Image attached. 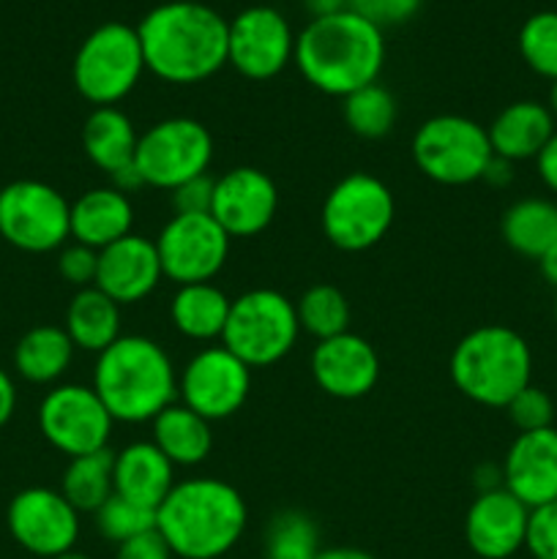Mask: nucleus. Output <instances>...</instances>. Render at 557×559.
I'll use <instances>...</instances> for the list:
<instances>
[{"label": "nucleus", "instance_id": "50", "mask_svg": "<svg viewBox=\"0 0 557 559\" xmlns=\"http://www.w3.org/2000/svg\"><path fill=\"white\" fill-rule=\"evenodd\" d=\"M546 107H549L552 118H555V123H557V80L552 82V87H549V104H546Z\"/></svg>", "mask_w": 557, "mask_h": 559}, {"label": "nucleus", "instance_id": "38", "mask_svg": "<svg viewBox=\"0 0 557 559\" xmlns=\"http://www.w3.org/2000/svg\"><path fill=\"white\" fill-rule=\"evenodd\" d=\"M524 549L533 559H557V500L530 511Z\"/></svg>", "mask_w": 557, "mask_h": 559}, {"label": "nucleus", "instance_id": "4", "mask_svg": "<svg viewBox=\"0 0 557 559\" xmlns=\"http://www.w3.org/2000/svg\"><path fill=\"white\" fill-rule=\"evenodd\" d=\"M93 391L115 424H151L178 402V371L162 344L126 333L96 355Z\"/></svg>", "mask_w": 557, "mask_h": 559}, {"label": "nucleus", "instance_id": "13", "mask_svg": "<svg viewBox=\"0 0 557 559\" xmlns=\"http://www.w3.org/2000/svg\"><path fill=\"white\" fill-rule=\"evenodd\" d=\"M229 238L211 213H175L156 238L164 278L183 284L213 282L229 257Z\"/></svg>", "mask_w": 557, "mask_h": 559}, {"label": "nucleus", "instance_id": "34", "mask_svg": "<svg viewBox=\"0 0 557 559\" xmlns=\"http://www.w3.org/2000/svg\"><path fill=\"white\" fill-rule=\"evenodd\" d=\"M320 551V530L306 513L284 511L268 524L265 559H315Z\"/></svg>", "mask_w": 557, "mask_h": 559}, {"label": "nucleus", "instance_id": "33", "mask_svg": "<svg viewBox=\"0 0 557 559\" xmlns=\"http://www.w3.org/2000/svg\"><path fill=\"white\" fill-rule=\"evenodd\" d=\"M295 311H298L300 331L315 336L317 342L349 331L347 295L333 284H315V287L306 289L295 300Z\"/></svg>", "mask_w": 557, "mask_h": 559}, {"label": "nucleus", "instance_id": "43", "mask_svg": "<svg viewBox=\"0 0 557 559\" xmlns=\"http://www.w3.org/2000/svg\"><path fill=\"white\" fill-rule=\"evenodd\" d=\"M535 169H538L541 183L557 194V131L552 134V140L546 142L544 151L535 156Z\"/></svg>", "mask_w": 557, "mask_h": 559}, {"label": "nucleus", "instance_id": "24", "mask_svg": "<svg viewBox=\"0 0 557 559\" xmlns=\"http://www.w3.org/2000/svg\"><path fill=\"white\" fill-rule=\"evenodd\" d=\"M557 131L549 107L533 98H522L497 112V118L486 126L491 153L506 162H528L544 151L546 142Z\"/></svg>", "mask_w": 557, "mask_h": 559}, {"label": "nucleus", "instance_id": "30", "mask_svg": "<svg viewBox=\"0 0 557 559\" xmlns=\"http://www.w3.org/2000/svg\"><path fill=\"white\" fill-rule=\"evenodd\" d=\"M500 233L508 249L528 260H541L557 243V202L546 197L517 200L502 213Z\"/></svg>", "mask_w": 557, "mask_h": 559}, {"label": "nucleus", "instance_id": "46", "mask_svg": "<svg viewBox=\"0 0 557 559\" xmlns=\"http://www.w3.org/2000/svg\"><path fill=\"white\" fill-rule=\"evenodd\" d=\"M475 484H478V495H481V491L500 489V486H502V469L495 467V464H481V467L475 469Z\"/></svg>", "mask_w": 557, "mask_h": 559}, {"label": "nucleus", "instance_id": "29", "mask_svg": "<svg viewBox=\"0 0 557 559\" xmlns=\"http://www.w3.org/2000/svg\"><path fill=\"white\" fill-rule=\"evenodd\" d=\"M74 342L66 328L36 325L14 347V369L22 380L33 385H55L69 371L74 360Z\"/></svg>", "mask_w": 557, "mask_h": 559}, {"label": "nucleus", "instance_id": "45", "mask_svg": "<svg viewBox=\"0 0 557 559\" xmlns=\"http://www.w3.org/2000/svg\"><path fill=\"white\" fill-rule=\"evenodd\" d=\"M489 186H497V189H506L508 183L513 180V162H506V158L500 156H491L489 167H486L484 178Z\"/></svg>", "mask_w": 557, "mask_h": 559}, {"label": "nucleus", "instance_id": "48", "mask_svg": "<svg viewBox=\"0 0 557 559\" xmlns=\"http://www.w3.org/2000/svg\"><path fill=\"white\" fill-rule=\"evenodd\" d=\"M315 559H377L369 551L353 549V546H331V549H322Z\"/></svg>", "mask_w": 557, "mask_h": 559}, {"label": "nucleus", "instance_id": "39", "mask_svg": "<svg viewBox=\"0 0 557 559\" xmlns=\"http://www.w3.org/2000/svg\"><path fill=\"white\" fill-rule=\"evenodd\" d=\"M347 3L349 11L386 31V27H396L413 20L424 0H347Z\"/></svg>", "mask_w": 557, "mask_h": 559}, {"label": "nucleus", "instance_id": "6", "mask_svg": "<svg viewBox=\"0 0 557 559\" xmlns=\"http://www.w3.org/2000/svg\"><path fill=\"white\" fill-rule=\"evenodd\" d=\"M140 33L126 22H104L82 38L71 63L76 93L93 107H118L145 74Z\"/></svg>", "mask_w": 557, "mask_h": 559}, {"label": "nucleus", "instance_id": "21", "mask_svg": "<svg viewBox=\"0 0 557 559\" xmlns=\"http://www.w3.org/2000/svg\"><path fill=\"white\" fill-rule=\"evenodd\" d=\"M162 278L164 271L156 240L131 233L120 238L118 243L98 251L96 287L118 306H134L151 298Z\"/></svg>", "mask_w": 557, "mask_h": 559}, {"label": "nucleus", "instance_id": "42", "mask_svg": "<svg viewBox=\"0 0 557 559\" xmlns=\"http://www.w3.org/2000/svg\"><path fill=\"white\" fill-rule=\"evenodd\" d=\"M173 549L167 540L162 538L158 530H147V533L137 535V538L126 540L115 551V559H173Z\"/></svg>", "mask_w": 557, "mask_h": 559}, {"label": "nucleus", "instance_id": "32", "mask_svg": "<svg viewBox=\"0 0 557 559\" xmlns=\"http://www.w3.org/2000/svg\"><path fill=\"white\" fill-rule=\"evenodd\" d=\"M344 123L360 140H382L396 126V98L380 82L358 87L342 98Z\"/></svg>", "mask_w": 557, "mask_h": 559}, {"label": "nucleus", "instance_id": "12", "mask_svg": "<svg viewBox=\"0 0 557 559\" xmlns=\"http://www.w3.org/2000/svg\"><path fill=\"white\" fill-rule=\"evenodd\" d=\"M112 426V415L93 385L60 382L38 404V429L44 440L69 459L107 448Z\"/></svg>", "mask_w": 557, "mask_h": 559}, {"label": "nucleus", "instance_id": "27", "mask_svg": "<svg viewBox=\"0 0 557 559\" xmlns=\"http://www.w3.org/2000/svg\"><path fill=\"white\" fill-rule=\"evenodd\" d=\"M211 420L197 415L186 404L175 402L151 420L153 445L175 464V467H197L213 451Z\"/></svg>", "mask_w": 557, "mask_h": 559}, {"label": "nucleus", "instance_id": "14", "mask_svg": "<svg viewBox=\"0 0 557 559\" xmlns=\"http://www.w3.org/2000/svg\"><path fill=\"white\" fill-rule=\"evenodd\" d=\"M251 391V369L224 344H208L191 355L178 374V402L205 420L233 418Z\"/></svg>", "mask_w": 557, "mask_h": 559}, {"label": "nucleus", "instance_id": "10", "mask_svg": "<svg viewBox=\"0 0 557 559\" xmlns=\"http://www.w3.org/2000/svg\"><path fill=\"white\" fill-rule=\"evenodd\" d=\"M0 238L27 254L60 251L71 240V202L44 180L0 189Z\"/></svg>", "mask_w": 557, "mask_h": 559}, {"label": "nucleus", "instance_id": "52", "mask_svg": "<svg viewBox=\"0 0 557 559\" xmlns=\"http://www.w3.org/2000/svg\"><path fill=\"white\" fill-rule=\"evenodd\" d=\"M555 325H557V298H555Z\"/></svg>", "mask_w": 557, "mask_h": 559}, {"label": "nucleus", "instance_id": "23", "mask_svg": "<svg viewBox=\"0 0 557 559\" xmlns=\"http://www.w3.org/2000/svg\"><path fill=\"white\" fill-rule=\"evenodd\" d=\"M112 473L115 495L126 497L142 508H151V511H158L164 497L178 484L175 464L147 440L129 442L126 448H120L115 453Z\"/></svg>", "mask_w": 557, "mask_h": 559}, {"label": "nucleus", "instance_id": "17", "mask_svg": "<svg viewBox=\"0 0 557 559\" xmlns=\"http://www.w3.org/2000/svg\"><path fill=\"white\" fill-rule=\"evenodd\" d=\"M278 213V189L257 167H233L213 183L211 216L229 238H254L265 233Z\"/></svg>", "mask_w": 557, "mask_h": 559}, {"label": "nucleus", "instance_id": "47", "mask_svg": "<svg viewBox=\"0 0 557 559\" xmlns=\"http://www.w3.org/2000/svg\"><path fill=\"white\" fill-rule=\"evenodd\" d=\"M306 5H309L311 11V20H315V16H331L349 9L347 0H306Z\"/></svg>", "mask_w": 557, "mask_h": 559}, {"label": "nucleus", "instance_id": "2", "mask_svg": "<svg viewBox=\"0 0 557 559\" xmlns=\"http://www.w3.org/2000/svg\"><path fill=\"white\" fill-rule=\"evenodd\" d=\"M249 508L240 491L222 478L178 480L156 511V530L175 557L218 559L244 538Z\"/></svg>", "mask_w": 557, "mask_h": 559}, {"label": "nucleus", "instance_id": "19", "mask_svg": "<svg viewBox=\"0 0 557 559\" xmlns=\"http://www.w3.org/2000/svg\"><path fill=\"white\" fill-rule=\"evenodd\" d=\"M530 508L508 489L481 491L464 516V540L481 559H511L524 549Z\"/></svg>", "mask_w": 557, "mask_h": 559}, {"label": "nucleus", "instance_id": "25", "mask_svg": "<svg viewBox=\"0 0 557 559\" xmlns=\"http://www.w3.org/2000/svg\"><path fill=\"white\" fill-rule=\"evenodd\" d=\"M229 309H233V300L213 282L183 284L173 295L169 320H173L175 331L189 342L213 344L222 342Z\"/></svg>", "mask_w": 557, "mask_h": 559}, {"label": "nucleus", "instance_id": "51", "mask_svg": "<svg viewBox=\"0 0 557 559\" xmlns=\"http://www.w3.org/2000/svg\"><path fill=\"white\" fill-rule=\"evenodd\" d=\"M55 559H91L87 555H80V551H66V555L55 557Z\"/></svg>", "mask_w": 557, "mask_h": 559}, {"label": "nucleus", "instance_id": "5", "mask_svg": "<svg viewBox=\"0 0 557 559\" xmlns=\"http://www.w3.org/2000/svg\"><path fill=\"white\" fill-rule=\"evenodd\" d=\"M533 353L522 333L508 325H481L462 336L451 355V380L481 407L506 409L530 385Z\"/></svg>", "mask_w": 557, "mask_h": 559}, {"label": "nucleus", "instance_id": "18", "mask_svg": "<svg viewBox=\"0 0 557 559\" xmlns=\"http://www.w3.org/2000/svg\"><path fill=\"white\" fill-rule=\"evenodd\" d=\"M309 369L322 393L342 402H355L375 391L380 380V355L364 336L347 331L317 342Z\"/></svg>", "mask_w": 557, "mask_h": 559}, {"label": "nucleus", "instance_id": "7", "mask_svg": "<svg viewBox=\"0 0 557 559\" xmlns=\"http://www.w3.org/2000/svg\"><path fill=\"white\" fill-rule=\"evenodd\" d=\"M298 336L300 322L295 300L278 289L257 287L233 300L222 344L254 371L287 358L298 344Z\"/></svg>", "mask_w": 557, "mask_h": 559}, {"label": "nucleus", "instance_id": "16", "mask_svg": "<svg viewBox=\"0 0 557 559\" xmlns=\"http://www.w3.org/2000/svg\"><path fill=\"white\" fill-rule=\"evenodd\" d=\"M295 58V33L271 5H249L229 20L227 63L246 80H273Z\"/></svg>", "mask_w": 557, "mask_h": 559}, {"label": "nucleus", "instance_id": "37", "mask_svg": "<svg viewBox=\"0 0 557 559\" xmlns=\"http://www.w3.org/2000/svg\"><path fill=\"white\" fill-rule=\"evenodd\" d=\"M506 413L519 431H538L552 426V420H555V404H552L549 393L541 391V388H535L530 382L522 393H517L511 399Z\"/></svg>", "mask_w": 557, "mask_h": 559}, {"label": "nucleus", "instance_id": "36", "mask_svg": "<svg viewBox=\"0 0 557 559\" xmlns=\"http://www.w3.org/2000/svg\"><path fill=\"white\" fill-rule=\"evenodd\" d=\"M93 522H96V530L102 538L120 546L126 540L137 538V535L147 533V530H156V511L137 506V502L126 500L120 495H112L93 513Z\"/></svg>", "mask_w": 557, "mask_h": 559}, {"label": "nucleus", "instance_id": "11", "mask_svg": "<svg viewBox=\"0 0 557 559\" xmlns=\"http://www.w3.org/2000/svg\"><path fill=\"white\" fill-rule=\"evenodd\" d=\"M213 162V136L194 118H164L142 131L134 167L151 189L175 191L186 180L208 175Z\"/></svg>", "mask_w": 557, "mask_h": 559}, {"label": "nucleus", "instance_id": "9", "mask_svg": "<svg viewBox=\"0 0 557 559\" xmlns=\"http://www.w3.org/2000/svg\"><path fill=\"white\" fill-rule=\"evenodd\" d=\"M491 156L486 126L464 115H435L413 136L415 167L442 186L478 183Z\"/></svg>", "mask_w": 557, "mask_h": 559}, {"label": "nucleus", "instance_id": "20", "mask_svg": "<svg viewBox=\"0 0 557 559\" xmlns=\"http://www.w3.org/2000/svg\"><path fill=\"white\" fill-rule=\"evenodd\" d=\"M502 489L530 511L557 500V429L519 431L502 459Z\"/></svg>", "mask_w": 557, "mask_h": 559}, {"label": "nucleus", "instance_id": "22", "mask_svg": "<svg viewBox=\"0 0 557 559\" xmlns=\"http://www.w3.org/2000/svg\"><path fill=\"white\" fill-rule=\"evenodd\" d=\"M134 233V205L115 186H98L71 202V240L102 251Z\"/></svg>", "mask_w": 557, "mask_h": 559}, {"label": "nucleus", "instance_id": "31", "mask_svg": "<svg viewBox=\"0 0 557 559\" xmlns=\"http://www.w3.org/2000/svg\"><path fill=\"white\" fill-rule=\"evenodd\" d=\"M112 467L115 453L109 448L69 459V467L60 478V495L80 513H96L115 495Z\"/></svg>", "mask_w": 557, "mask_h": 559}, {"label": "nucleus", "instance_id": "49", "mask_svg": "<svg viewBox=\"0 0 557 559\" xmlns=\"http://www.w3.org/2000/svg\"><path fill=\"white\" fill-rule=\"evenodd\" d=\"M538 267H541V276H544V282L552 284V287L557 289V243L552 246L544 257H541Z\"/></svg>", "mask_w": 557, "mask_h": 559}, {"label": "nucleus", "instance_id": "41", "mask_svg": "<svg viewBox=\"0 0 557 559\" xmlns=\"http://www.w3.org/2000/svg\"><path fill=\"white\" fill-rule=\"evenodd\" d=\"M213 183H216V178H211V175H200V178L186 180L183 186L169 191V194H173L175 213H211Z\"/></svg>", "mask_w": 557, "mask_h": 559}, {"label": "nucleus", "instance_id": "1", "mask_svg": "<svg viewBox=\"0 0 557 559\" xmlns=\"http://www.w3.org/2000/svg\"><path fill=\"white\" fill-rule=\"evenodd\" d=\"M145 69L169 85H197L227 66L229 20L197 0H169L137 25Z\"/></svg>", "mask_w": 557, "mask_h": 559}, {"label": "nucleus", "instance_id": "35", "mask_svg": "<svg viewBox=\"0 0 557 559\" xmlns=\"http://www.w3.org/2000/svg\"><path fill=\"white\" fill-rule=\"evenodd\" d=\"M519 55L546 80H557V11H535L519 27Z\"/></svg>", "mask_w": 557, "mask_h": 559}, {"label": "nucleus", "instance_id": "26", "mask_svg": "<svg viewBox=\"0 0 557 559\" xmlns=\"http://www.w3.org/2000/svg\"><path fill=\"white\" fill-rule=\"evenodd\" d=\"M140 134L134 120L120 107H93V112L82 126V151L91 158L93 167L115 175L134 164Z\"/></svg>", "mask_w": 557, "mask_h": 559}, {"label": "nucleus", "instance_id": "3", "mask_svg": "<svg viewBox=\"0 0 557 559\" xmlns=\"http://www.w3.org/2000/svg\"><path fill=\"white\" fill-rule=\"evenodd\" d=\"M295 66L311 87L328 96H349L371 85L386 63V36L355 11L315 16L295 36Z\"/></svg>", "mask_w": 557, "mask_h": 559}, {"label": "nucleus", "instance_id": "28", "mask_svg": "<svg viewBox=\"0 0 557 559\" xmlns=\"http://www.w3.org/2000/svg\"><path fill=\"white\" fill-rule=\"evenodd\" d=\"M63 328L76 349L98 355L123 336L120 333V306L98 287L76 289L66 309Z\"/></svg>", "mask_w": 557, "mask_h": 559}, {"label": "nucleus", "instance_id": "44", "mask_svg": "<svg viewBox=\"0 0 557 559\" xmlns=\"http://www.w3.org/2000/svg\"><path fill=\"white\" fill-rule=\"evenodd\" d=\"M16 413V385L5 369H0V429L14 418Z\"/></svg>", "mask_w": 557, "mask_h": 559}, {"label": "nucleus", "instance_id": "8", "mask_svg": "<svg viewBox=\"0 0 557 559\" xmlns=\"http://www.w3.org/2000/svg\"><path fill=\"white\" fill-rule=\"evenodd\" d=\"M396 202L386 180L369 173H349L328 191L320 224L336 249L366 251L380 243L393 227Z\"/></svg>", "mask_w": 557, "mask_h": 559}, {"label": "nucleus", "instance_id": "15", "mask_svg": "<svg viewBox=\"0 0 557 559\" xmlns=\"http://www.w3.org/2000/svg\"><path fill=\"white\" fill-rule=\"evenodd\" d=\"M5 524L22 549L42 559L74 551L80 540V511L60 495V489L47 486H31L14 495L5 511Z\"/></svg>", "mask_w": 557, "mask_h": 559}, {"label": "nucleus", "instance_id": "40", "mask_svg": "<svg viewBox=\"0 0 557 559\" xmlns=\"http://www.w3.org/2000/svg\"><path fill=\"white\" fill-rule=\"evenodd\" d=\"M58 273L76 289L96 287L98 251L82 243H66L58 251Z\"/></svg>", "mask_w": 557, "mask_h": 559}]
</instances>
